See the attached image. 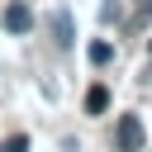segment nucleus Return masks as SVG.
Wrapping results in <instances>:
<instances>
[{
    "instance_id": "obj_1",
    "label": "nucleus",
    "mask_w": 152,
    "mask_h": 152,
    "mask_svg": "<svg viewBox=\"0 0 152 152\" xmlns=\"http://www.w3.org/2000/svg\"><path fill=\"white\" fill-rule=\"evenodd\" d=\"M142 142H147L142 119L138 114H119V124H114V152H142Z\"/></svg>"
},
{
    "instance_id": "obj_2",
    "label": "nucleus",
    "mask_w": 152,
    "mask_h": 152,
    "mask_svg": "<svg viewBox=\"0 0 152 152\" xmlns=\"http://www.w3.org/2000/svg\"><path fill=\"white\" fill-rule=\"evenodd\" d=\"M5 28H10V33H28V28H33V10H28L24 0H14V5L5 10Z\"/></svg>"
},
{
    "instance_id": "obj_3",
    "label": "nucleus",
    "mask_w": 152,
    "mask_h": 152,
    "mask_svg": "<svg viewBox=\"0 0 152 152\" xmlns=\"http://www.w3.org/2000/svg\"><path fill=\"white\" fill-rule=\"evenodd\" d=\"M52 43H57L62 52L76 43V28H71V14H66V10H57V14H52Z\"/></svg>"
},
{
    "instance_id": "obj_4",
    "label": "nucleus",
    "mask_w": 152,
    "mask_h": 152,
    "mask_svg": "<svg viewBox=\"0 0 152 152\" xmlns=\"http://www.w3.org/2000/svg\"><path fill=\"white\" fill-rule=\"evenodd\" d=\"M86 57H90V62H95V66H109V62H114V48H109V43H104V38H95V43H90V48H86Z\"/></svg>"
},
{
    "instance_id": "obj_5",
    "label": "nucleus",
    "mask_w": 152,
    "mask_h": 152,
    "mask_svg": "<svg viewBox=\"0 0 152 152\" xmlns=\"http://www.w3.org/2000/svg\"><path fill=\"white\" fill-rule=\"evenodd\" d=\"M86 109H90V114H104V109H109V90H104V86H90V90H86Z\"/></svg>"
},
{
    "instance_id": "obj_6",
    "label": "nucleus",
    "mask_w": 152,
    "mask_h": 152,
    "mask_svg": "<svg viewBox=\"0 0 152 152\" xmlns=\"http://www.w3.org/2000/svg\"><path fill=\"white\" fill-rule=\"evenodd\" d=\"M0 152H28V138H24V133H10V138L0 142Z\"/></svg>"
},
{
    "instance_id": "obj_7",
    "label": "nucleus",
    "mask_w": 152,
    "mask_h": 152,
    "mask_svg": "<svg viewBox=\"0 0 152 152\" xmlns=\"http://www.w3.org/2000/svg\"><path fill=\"white\" fill-rule=\"evenodd\" d=\"M147 48H152V43H147Z\"/></svg>"
}]
</instances>
